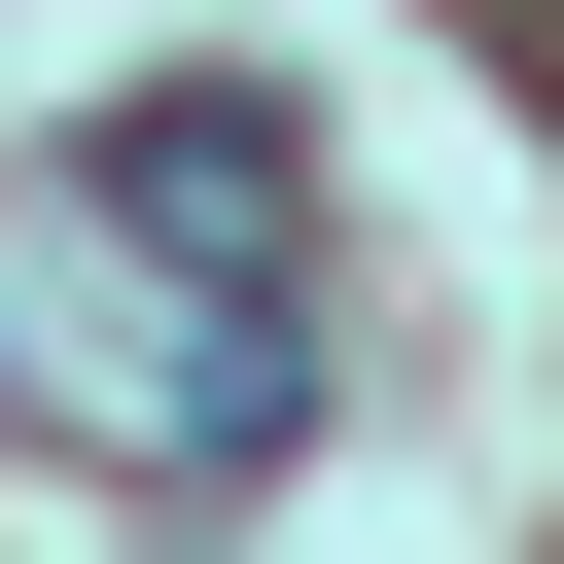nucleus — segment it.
<instances>
[{"mask_svg": "<svg viewBox=\"0 0 564 564\" xmlns=\"http://www.w3.org/2000/svg\"><path fill=\"white\" fill-rule=\"evenodd\" d=\"M282 352H317V317H106V212H70V176L0 212V388H35L70 458H282Z\"/></svg>", "mask_w": 564, "mask_h": 564, "instance_id": "f257e3e1", "label": "nucleus"}]
</instances>
